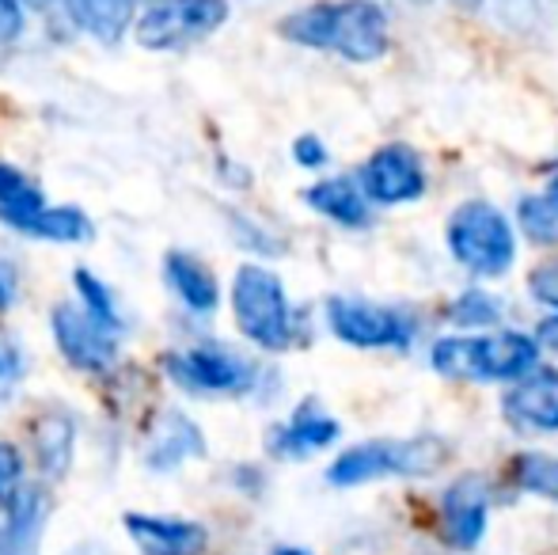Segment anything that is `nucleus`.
<instances>
[{
    "mask_svg": "<svg viewBox=\"0 0 558 555\" xmlns=\"http://www.w3.org/2000/svg\"><path fill=\"white\" fill-rule=\"evenodd\" d=\"M278 31L289 43L338 53L357 65L388 53V12L376 0H319L286 15Z\"/></svg>",
    "mask_w": 558,
    "mask_h": 555,
    "instance_id": "obj_1",
    "label": "nucleus"
},
{
    "mask_svg": "<svg viewBox=\"0 0 558 555\" xmlns=\"http://www.w3.org/2000/svg\"><path fill=\"white\" fill-rule=\"evenodd\" d=\"M429 362L445 377L471 381H521L536 370L539 342L521 331H494V335H452L429 350Z\"/></svg>",
    "mask_w": 558,
    "mask_h": 555,
    "instance_id": "obj_2",
    "label": "nucleus"
},
{
    "mask_svg": "<svg viewBox=\"0 0 558 555\" xmlns=\"http://www.w3.org/2000/svg\"><path fill=\"white\" fill-rule=\"evenodd\" d=\"M448 460V445L441 437H376L345 449L342 457L327 468V480L335 487H361L373 480H391V475H434Z\"/></svg>",
    "mask_w": 558,
    "mask_h": 555,
    "instance_id": "obj_3",
    "label": "nucleus"
},
{
    "mask_svg": "<svg viewBox=\"0 0 558 555\" xmlns=\"http://www.w3.org/2000/svg\"><path fill=\"white\" fill-rule=\"evenodd\" d=\"M232 319L243 339L263 350H286L293 342V309H289L286 286L274 270L247 267L232 278Z\"/></svg>",
    "mask_w": 558,
    "mask_h": 555,
    "instance_id": "obj_4",
    "label": "nucleus"
},
{
    "mask_svg": "<svg viewBox=\"0 0 558 555\" xmlns=\"http://www.w3.org/2000/svg\"><path fill=\"white\" fill-rule=\"evenodd\" d=\"M448 252L471 275L498 278L513 267L517 240L498 206H490V202H463L448 217Z\"/></svg>",
    "mask_w": 558,
    "mask_h": 555,
    "instance_id": "obj_5",
    "label": "nucleus"
},
{
    "mask_svg": "<svg viewBox=\"0 0 558 555\" xmlns=\"http://www.w3.org/2000/svg\"><path fill=\"white\" fill-rule=\"evenodd\" d=\"M163 373L194 396H247L258 381V370L247 358L217 342L163 354Z\"/></svg>",
    "mask_w": 558,
    "mask_h": 555,
    "instance_id": "obj_6",
    "label": "nucleus"
},
{
    "mask_svg": "<svg viewBox=\"0 0 558 555\" xmlns=\"http://www.w3.org/2000/svg\"><path fill=\"white\" fill-rule=\"evenodd\" d=\"M228 23V0H156L137 15L133 35L145 50H183Z\"/></svg>",
    "mask_w": 558,
    "mask_h": 555,
    "instance_id": "obj_7",
    "label": "nucleus"
},
{
    "mask_svg": "<svg viewBox=\"0 0 558 555\" xmlns=\"http://www.w3.org/2000/svg\"><path fill=\"white\" fill-rule=\"evenodd\" d=\"M327 324H331L335 339L361 350H399L414 335V324L403 312L368 301H350V297H335L327 304Z\"/></svg>",
    "mask_w": 558,
    "mask_h": 555,
    "instance_id": "obj_8",
    "label": "nucleus"
},
{
    "mask_svg": "<svg viewBox=\"0 0 558 555\" xmlns=\"http://www.w3.org/2000/svg\"><path fill=\"white\" fill-rule=\"evenodd\" d=\"M53 342H58L61 358L81 373H107L118 358V339L104 324L88 316L76 304H58L50 312Z\"/></svg>",
    "mask_w": 558,
    "mask_h": 555,
    "instance_id": "obj_9",
    "label": "nucleus"
},
{
    "mask_svg": "<svg viewBox=\"0 0 558 555\" xmlns=\"http://www.w3.org/2000/svg\"><path fill=\"white\" fill-rule=\"evenodd\" d=\"M361 191L380 206L414 202L426 191V168L411 145H384L361 168Z\"/></svg>",
    "mask_w": 558,
    "mask_h": 555,
    "instance_id": "obj_10",
    "label": "nucleus"
},
{
    "mask_svg": "<svg viewBox=\"0 0 558 555\" xmlns=\"http://www.w3.org/2000/svg\"><path fill=\"white\" fill-rule=\"evenodd\" d=\"M501 415L517 434H558V370H532L501 400Z\"/></svg>",
    "mask_w": 558,
    "mask_h": 555,
    "instance_id": "obj_11",
    "label": "nucleus"
},
{
    "mask_svg": "<svg viewBox=\"0 0 558 555\" xmlns=\"http://www.w3.org/2000/svg\"><path fill=\"white\" fill-rule=\"evenodd\" d=\"M486 518H490V483H486V475H460L441 498V529L448 544L463 552L475 548L486 533Z\"/></svg>",
    "mask_w": 558,
    "mask_h": 555,
    "instance_id": "obj_12",
    "label": "nucleus"
},
{
    "mask_svg": "<svg viewBox=\"0 0 558 555\" xmlns=\"http://www.w3.org/2000/svg\"><path fill=\"white\" fill-rule=\"evenodd\" d=\"M125 533L141 555H206L209 533L191 518L160 514H125Z\"/></svg>",
    "mask_w": 558,
    "mask_h": 555,
    "instance_id": "obj_13",
    "label": "nucleus"
},
{
    "mask_svg": "<svg viewBox=\"0 0 558 555\" xmlns=\"http://www.w3.org/2000/svg\"><path fill=\"white\" fill-rule=\"evenodd\" d=\"M194 457H206V437H202L198 422H191L179 411L163 415V422L156 426V437L148 445L145 460L153 472H171V468L186 464Z\"/></svg>",
    "mask_w": 558,
    "mask_h": 555,
    "instance_id": "obj_14",
    "label": "nucleus"
},
{
    "mask_svg": "<svg viewBox=\"0 0 558 555\" xmlns=\"http://www.w3.org/2000/svg\"><path fill=\"white\" fill-rule=\"evenodd\" d=\"M335 437H338V422L327 415V411H319L316 403H304L286 426L274 430L270 449L278 453V457H308V453L327 449Z\"/></svg>",
    "mask_w": 558,
    "mask_h": 555,
    "instance_id": "obj_15",
    "label": "nucleus"
},
{
    "mask_svg": "<svg viewBox=\"0 0 558 555\" xmlns=\"http://www.w3.org/2000/svg\"><path fill=\"white\" fill-rule=\"evenodd\" d=\"M31 442H35V457L46 480H61L69 472V464H73V445H76L73 415L61 408L38 415L35 430H31Z\"/></svg>",
    "mask_w": 558,
    "mask_h": 555,
    "instance_id": "obj_16",
    "label": "nucleus"
},
{
    "mask_svg": "<svg viewBox=\"0 0 558 555\" xmlns=\"http://www.w3.org/2000/svg\"><path fill=\"white\" fill-rule=\"evenodd\" d=\"M163 275H168V286L179 293V301L186 304L198 316H209L221 301V289H217L214 270L206 267L202 260L186 252H168L163 255Z\"/></svg>",
    "mask_w": 558,
    "mask_h": 555,
    "instance_id": "obj_17",
    "label": "nucleus"
},
{
    "mask_svg": "<svg viewBox=\"0 0 558 555\" xmlns=\"http://www.w3.org/2000/svg\"><path fill=\"white\" fill-rule=\"evenodd\" d=\"M304 202L316 214L331 217L335 225H345V229L368 225V194L361 186H353L350 179H324V183L304 191Z\"/></svg>",
    "mask_w": 558,
    "mask_h": 555,
    "instance_id": "obj_18",
    "label": "nucleus"
},
{
    "mask_svg": "<svg viewBox=\"0 0 558 555\" xmlns=\"http://www.w3.org/2000/svg\"><path fill=\"white\" fill-rule=\"evenodd\" d=\"M65 12L76 27L99 43H118L130 31V23H137L133 0H65Z\"/></svg>",
    "mask_w": 558,
    "mask_h": 555,
    "instance_id": "obj_19",
    "label": "nucleus"
},
{
    "mask_svg": "<svg viewBox=\"0 0 558 555\" xmlns=\"http://www.w3.org/2000/svg\"><path fill=\"white\" fill-rule=\"evenodd\" d=\"M38 209H46L43 186L31 176H23L20 168L0 160V221L12 225V229H23Z\"/></svg>",
    "mask_w": 558,
    "mask_h": 555,
    "instance_id": "obj_20",
    "label": "nucleus"
},
{
    "mask_svg": "<svg viewBox=\"0 0 558 555\" xmlns=\"http://www.w3.org/2000/svg\"><path fill=\"white\" fill-rule=\"evenodd\" d=\"M20 232L38 240H53V244H84V240H92V221L76 206H46Z\"/></svg>",
    "mask_w": 558,
    "mask_h": 555,
    "instance_id": "obj_21",
    "label": "nucleus"
},
{
    "mask_svg": "<svg viewBox=\"0 0 558 555\" xmlns=\"http://www.w3.org/2000/svg\"><path fill=\"white\" fill-rule=\"evenodd\" d=\"M73 286H76V297H81V309L88 312L96 324H104L107 331H114V335L122 331L125 316H122V309H118V297L111 293L107 281H99L88 267H76Z\"/></svg>",
    "mask_w": 558,
    "mask_h": 555,
    "instance_id": "obj_22",
    "label": "nucleus"
},
{
    "mask_svg": "<svg viewBox=\"0 0 558 555\" xmlns=\"http://www.w3.org/2000/svg\"><path fill=\"white\" fill-rule=\"evenodd\" d=\"M513 475L529 495L558 498V457H551V453H521Z\"/></svg>",
    "mask_w": 558,
    "mask_h": 555,
    "instance_id": "obj_23",
    "label": "nucleus"
},
{
    "mask_svg": "<svg viewBox=\"0 0 558 555\" xmlns=\"http://www.w3.org/2000/svg\"><path fill=\"white\" fill-rule=\"evenodd\" d=\"M23 491V453L12 442H0V510H12Z\"/></svg>",
    "mask_w": 558,
    "mask_h": 555,
    "instance_id": "obj_24",
    "label": "nucleus"
},
{
    "mask_svg": "<svg viewBox=\"0 0 558 555\" xmlns=\"http://www.w3.org/2000/svg\"><path fill=\"white\" fill-rule=\"evenodd\" d=\"M452 319L463 327H478V324H494L498 319V301H494L490 293H478V289H471V293H463L460 301L452 304Z\"/></svg>",
    "mask_w": 558,
    "mask_h": 555,
    "instance_id": "obj_25",
    "label": "nucleus"
},
{
    "mask_svg": "<svg viewBox=\"0 0 558 555\" xmlns=\"http://www.w3.org/2000/svg\"><path fill=\"white\" fill-rule=\"evenodd\" d=\"M521 217H524V229H529L532 237H539V240L555 237V229H558V209L547 198L521 202Z\"/></svg>",
    "mask_w": 558,
    "mask_h": 555,
    "instance_id": "obj_26",
    "label": "nucleus"
},
{
    "mask_svg": "<svg viewBox=\"0 0 558 555\" xmlns=\"http://www.w3.org/2000/svg\"><path fill=\"white\" fill-rule=\"evenodd\" d=\"M532 293L536 301H544L547 309H558V263H547L532 275Z\"/></svg>",
    "mask_w": 558,
    "mask_h": 555,
    "instance_id": "obj_27",
    "label": "nucleus"
},
{
    "mask_svg": "<svg viewBox=\"0 0 558 555\" xmlns=\"http://www.w3.org/2000/svg\"><path fill=\"white\" fill-rule=\"evenodd\" d=\"M293 156H296V164H301V168H319V164H327L324 141L312 137V134H304V137L293 141Z\"/></svg>",
    "mask_w": 558,
    "mask_h": 555,
    "instance_id": "obj_28",
    "label": "nucleus"
},
{
    "mask_svg": "<svg viewBox=\"0 0 558 555\" xmlns=\"http://www.w3.org/2000/svg\"><path fill=\"white\" fill-rule=\"evenodd\" d=\"M23 35V8L20 0H0V43H12Z\"/></svg>",
    "mask_w": 558,
    "mask_h": 555,
    "instance_id": "obj_29",
    "label": "nucleus"
},
{
    "mask_svg": "<svg viewBox=\"0 0 558 555\" xmlns=\"http://www.w3.org/2000/svg\"><path fill=\"white\" fill-rule=\"evenodd\" d=\"M23 373V358H20V347L0 331V381H15Z\"/></svg>",
    "mask_w": 558,
    "mask_h": 555,
    "instance_id": "obj_30",
    "label": "nucleus"
},
{
    "mask_svg": "<svg viewBox=\"0 0 558 555\" xmlns=\"http://www.w3.org/2000/svg\"><path fill=\"white\" fill-rule=\"evenodd\" d=\"M15 289H20V278H15V267L8 260H0V312L15 301Z\"/></svg>",
    "mask_w": 558,
    "mask_h": 555,
    "instance_id": "obj_31",
    "label": "nucleus"
},
{
    "mask_svg": "<svg viewBox=\"0 0 558 555\" xmlns=\"http://www.w3.org/2000/svg\"><path fill=\"white\" fill-rule=\"evenodd\" d=\"M536 342H544L547 350H555V354H558V316H551V319H544V324H539Z\"/></svg>",
    "mask_w": 558,
    "mask_h": 555,
    "instance_id": "obj_32",
    "label": "nucleus"
},
{
    "mask_svg": "<svg viewBox=\"0 0 558 555\" xmlns=\"http://www.w3.org/2000/svg\"><path fill=\"white\" fill-rule=\"evenodd\" d=\"M0 555H38V552H31V548H20V544L8 536V529L0 526Z\"/></svg>",
    "mask_w": 558,
    "mask_h": 555,
    "instance_id": "obj_33",
    "label": "nucleus"
},
{
    "mask_svg": "<svg viewBox=\"0 0 558 555\" xmlns=\"http://www.w3.org/2000/svg\"><path fill=\"white\" fill-rule=\"evenodd\" d=\"M547 202H551V206L558 209V176L551 179V191H547Z\"/></svg>",
    "mask_w": 558,
    "mask_h": 555,
    "instance_id": "obj_34",
    "label": "nucleus"
},
{
    "mask_svg": "<svg viewBox=\"0 0 558 555\" xmlns=\"http://www.w3.org/2000/svg\"><path fill=\"white\" fill-rule=\"evenodd\" d=\"M274 555H308V552H301V548H278Z\"/></svg>",
    "mask_w": 558,
    "mask_h": 555,
    "instance_id": "obj_35",
    "label": "nucleus"
}]
</instances>
